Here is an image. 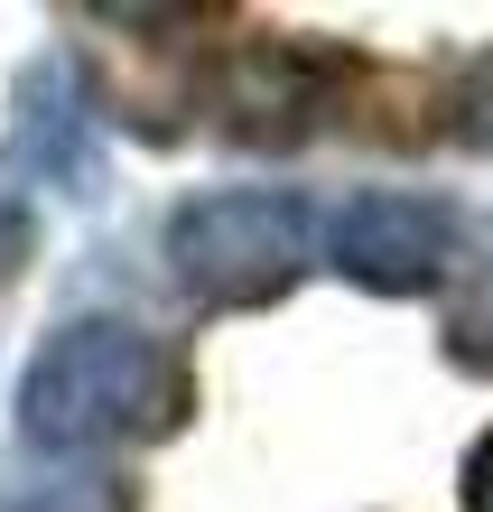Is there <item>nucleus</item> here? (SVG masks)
<instances>
[{"mask_svg":"<svg viewBox=\"0 0 493 512\" xmlns=\"http://www.w3.org/2000/svg\"><path fill=\"white\" fill-rule=\"evenodd\" d=\"M187 382L177 354L131 317H66L19 373V438L38 457H103V447L159 438Z\"/></svg>","mask_w":493,"mask_h":512,"instance_id":"obj_1","label":"nucleus"},{"mask_svg":"<svg viewBox=\"0 0 493 512\" xmlns=\"http://www.w3.org/2000/svg\"><path fill=\"white\" fill-rule=\"evenodd\" d=\"M317 261V215L289 187H214L168 215V270L205 308H261Z\"/></svg>","mask_w":493,"mask_h":512,"instance_id":"obj_2","label":"nucleus"},{"mask_svg":"<svg viewBox=\"0 0 493 512\" xmlns=\"http://www.w3.org/2000/svg\"><path fill=\"white\" fill-rule=\"evenodd\" d=\"M326 261L345 270L354 289H382V298L438 289V280H447V261H456V205L410 196V187H363V196L335 205V224H326Z\"/></svg>","mask_w":493,"mask_h":512,"instance_id":"obj_3","label":"nucleus"},{"mask_svg":"<svg viewBox=\"0 0 493 512\" xmlns=\"http://www.w3.org/2000/svg\"><path fill=\"white\" fill-rule=\"evenodd\" d=\"M19 168L28 177H47L56 196H94V177H103V149H94V103H84V84L66 56H38V66L19 75Z\"/></svg>","mask_w":493,"mask_h":512,"instance_id":"obj_4","label":"nucleus"},{"mask_svg":"<svg viewBox=\"0 0 493 512\" xmlns=\"http://www.w3.org/2000/svg\"><path fill=\"white\" fill-rule=\"evenodd\" d=\"M317 75H307V56L289 47H252L242 56V75H233V112H242V140H298L307 122H317Z\"/></svg>","mask_w":493,"mask_h":512,"instance_id":"obj_5","label":"nucleus"},{"mask_svg":"<svg viewBox=\"0 0 493 512\" xmlns=\"http://www.w3.org/2000/svg\"><path fill=\"white\" fill-rule=\"evenodd\" d=\"M0 512H121V494L103 475H38V485H10Z\"/></svg>","mask_w":493,"mask_h":512,"instance_id":"obj_6","label":"nucleus"},{"mask_svg":"<svg viewBox=\"0 0 493 512\" xmlns=\"http://www.w3.org/2000/svg\"><path fill=\"white\" fill-rule=\"evenodd\" d=\"M456 140H466V149H493V56H475V75L466 84H456Z\"/></svg>","mask_w":493,"mask_h":512,"instance_id":"obj_7","label":"nucleus"},{"mask_svg":"<svg viewBox=\"0 0 493 512\" xmlns=\"http://www.w3.org/2000/svg\"><path fill=\"white\" fill-rule=\"evenodd\" d=\"M466 512H493V438L475 447V475H466Z\"/></svg>","mask_w":493,"mask_h":512,"instance_id":"obj_8","label":"nucleus"},{"mask_svg":"<svg viewBox=\"0 0 493 512\" xmlns=\"http://www.w3.org/2000/svg\"><path fill=\"white\" fill-rule=\"evenodd\" d=\"M19 243H28V215H19V205H10V196H0V261H10Z\"/></svg>","mask_w":493,"mask_h":512,"instance_id":"obj_9","label":"nucleus"},{"mask_svg":"<svg viewBox=\"0 0 493 512\" xmlns=\"http://www.w3.org/2000/svg\"><path fill=\"white\" fill-rule=\"evenodd\" d=\"M475 336L493 345V270H484V289H475Z\"/></svg>","mask_w":493,"mask_h":512,"instance_id":"obj_10","label":"nucleus"}]
</instances>
